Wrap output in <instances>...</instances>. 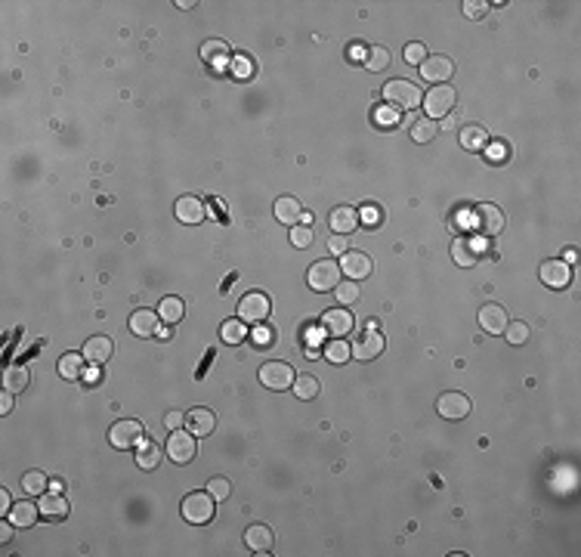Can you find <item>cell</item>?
<instances>
[{"label":"cell","instance_id":"6da1fadb","mask_svg":"<svg viewBox=\"0 0 581 557\" xmlns=\"http://www.w3.org/2000/svg\"><path fill=\"white\" fill-rule=\"evenodd\" d=\"M384 99L390 109L396 111H408V109H418L424 102V93L414 81H405V78H393L384 84Z\"/></svg>","mask_w":581,"mask_h":557},{"label":"cell","instance_id":"7dc6e473","mask_svg":"<svg viewBox=\"0 0 581 557\" xmlns=\"http://www.w3.org/2000/svg\"><path fill=\"white\" fill-rule=\"evenodd\" d=\"M84 384H90V387H96V384L102 381V371H99V366H93L90 362V369H84V378H80Z\"/></svg>","mask_w":581,"mask_h":557},{"label":"cell","instance_id":"8d00e7d4","mask_svg":"<svg viewBox=\"0 0 581 557\" xmlns=\"http://www.w3.org/2000/svg\"><path fill=\"white\" fill-rule=\"evenodd\" d=\"M334 294H337V303H340V307H346V303H356V301H359L362 288H359V282L344 279L337 288H334Z\"/></svg>","mask_w":581,"mask_h":557},{"label":"cell","instance_id":"8992f818","mask_svg":"<svg viewBox=\"0 0 581 557\" xmlns=\"http://www.w3.org/2000/svg\"><path fill=\"white\" fill-rule=\"evenodd\" d=\"M195 434L192 430H183V427H176L174 434L167 436V458L170 462H176V465H189L192 458H195Z\"/></svg>","mask_w":581,"mask_h":557},{"label":"cell","instance_id":"681fc988","mask_svg":"<svg viewBox=\"0 0 581 557\" xmlns=\"http://www.w3.org/2000/svg\"><path fill=\"white\" fill-rule=\"evenodd\" d=\"M254 341H257V344H260V347H263V344H266V347H270V344H272V341H275V331L270 329V325H266V329H257V334H254Z\"/></svg>","mask_w":581,"mask_h":557},{"label":"cell","instance_id":"7402d4cb","mask_svg":"<svg viewBox=\"0 0 581 557\" xmlns=\"http://www.w3.org/2000/svg\"><path fill=\"white\" fill-rule=\"evenodd\" d=\"M158 313L155 310H136V313L130 316V331L136 334V338H152V334H158Z\"/></svg>","mask_w":581,"mask_h":557},{"label":"cell","instance_id":"9a60e30c","mask_svg":"<svg viewBox=\"0 0 581 557\" xmlns=\"http://www.w3.org/2000/svg\"><path fill=\"white\" fill-rule=\"evenodd\" d=\"M359 211H356L353 205H340L331 211V217H328V226L334 229V235H349L359 229Z\"/></svg>","mask_w":581,"mask_h":557},{"label":"cell","instance_id":"2e32d148","mask_svg":"<svg viewBox=\"0 0 581 557\" xmlns=\"http://www.w3.org/2000/svg\"><path fill=\"white\" fill-rule=\"evenodd\" d=\"M349 329H353V313L346 307H334L322 316V331L328 338H344V334H349Z\"/></svg>","mask_w":581,"mask_h":557},{"label":"cell","instance_id":"b9f144b4","mask_svg":"<svg viewBox=\"0 0 581 557\" xmlns=\"http://www.w3.org/2000/svg\"><path fill=\"white\" fill-rule=\"evenodd\" d=\"M207 493H211L217 502H226L229 495H232V483H229L226 477H211L207 480Z\"/></svg>","mask_w":581,"mask_h":557},{"label":"cell","instance_id":"bcb514c9","mask_svg":"<svg viewBox=\"0 0 581 557\" xmlns=\"http://www.w3.org/2000/svg\"><path fill=\"white\" fill-rule=\"evenodd\" d=\"M328 251H331V254H346V235H331V239H328Z\"/></svg>","mask_w":581,"mask_h":557},{"label":"cell","instance_id":"5b68a950","mask_svg":"<svg viewBox=\"0 0 581 557\" xmlns=\"http://www.w3.org/2000/svg\"><path fill=\"white\" fill-rule=\"evenodd\" d=\"M454 102H458V93H454V87H449V84H439L430 93H424V111H427L430 121L445 118L454 109Z\"/></svg>","mask_w":581,"mask_h":557},{"label":"cell","instance_id":"3957f363","mask_svg":"<svg viewBox=\"0 0 581 557\" xmlns=\"http://www.w3.org/2000/svg\"><path fill=\"white\" fill-rule=\"evenodd\" d=\"M307 285L318 294L334 291V288L340 285V263H334V260H318V263H312L307 273Z\"/></svg>","mask_w":581,"mask_h":557},{"label":"cell","instance_id":"9c48e42d","mask_svg":"<svg viewBox=\"0 0 581 557\" xmlns=\"http://www.w3.org/2000/svg\"><path fill=\"white\" fill-rule=\"evenodd\" d=\"M504 223H507V220H504V211L498 205L489 202V205H476L473 207V226L479 229L482 235H489V239H491V235H501Z\"/></svg>","mask_w":581,"mask_h":557},{"label":"cell","instance_id":"816d5d0a","mask_svg":"<svg viewBox=\"0 0 581 557\" xmlns=\"http://www.w3.org/2000/svg\"><path fill=\"white\" fill-rule=\"evenodd\" d=\"M13 504H16V502H13V495L6 493V489H0V514H10Z\"/></svg>","mask_w":581,"mask_h":557},{"label":"cell","instance_id":"74e56055","mask_svg":"<svg viewBox=\"0 0 581 557\" xmlns=\"http://www.w3.org/2000/svg\"><path fill=\"white\" fill-rule=\"evenodd\" d=\"M316 242V233H312L309 223H297V226H290V245L294 248H309V245Z\"/></svg>","mask_w":581,"mask_h":557},{"label":"cell","instance_id":"f1b7e54d","mask_svg":"<svg viewBox=\"0 0 581 557\" xmlns=\"http://www.w3.org/2000/svg\"><path fill=\"white\" fill-rule=\"evenodd\" d=\"M158 316H161L167 325L180 322V319L186 316V303L180 301V297H164V301L158 303Z\"/></svg>","mask_w":581,"mask_h":557},{"label":"cell","instance_id":"e0dca14e","mask_svg":"<svg viewBox=\"0 0 581 557\" xmlns=\"http://www.w3.org/2000/svg\"><path fill=\"white\" fill-rule=\"evenodd\" d=\"M507 322H510V316H507V310H504V303H486V307L479 310V325L486 334H504Z\"/></svg>","mask_w":581,"mask_h":557},{"label":"cell","instance_id":"1f68e13d","mask_svg":"<svg viewBox=\"0 0 581 557\" xmlns=\"http://www.w3.org/2000/svg\"><path fill=\"white\" fill-rule=\"evenodd\" d=\"M290 387H294L297 399H316L318 397V378L316 375H297Z\"/></svg>","mask_w":581,"mask_h":557},{"label":"cell","instance_id":"f5cc1de1","mask_svg":"<svg viewBox=\"0 0 581 557\" xmlns=\"http://www.w3.org/2000/svg\"><path fill=\"white\" fill-rule=\"evenodd\" d=\"M13 397H16V393L4 390V397H0V415H10L13 412Z\"/></svg>","mask_w":581,"mask_h":557},{"label":"cell","instance_id":"ac0fdd59","mask_svg":"<svg viewBox=\"0 0 581 557\" xmlns=\"http://www.w3.org/2000/svg\"><path fill=\"white\" fill-rule=\"evenodd\" d=\"M80 353H84L87 362H93V366H106L111 359V353H115V341H111L108 334H93Z\"/></svg>","mask_w":581,"mask_h":557},{"label":"cell","instance_id":"11a10c76","mask_svg":"<svg viewBox=\"0 0 581 557\" xmlns=\"http://www.w3.org/2000/svg\"><path fill=\"white\" fill-rule=\"evenodd\" d=\"M377 121H384V124H393V121H396V111H377Z\"/></svg>","mask_w":581,"mask_h":557},{"label":"cell","instance_id":"7c38bea8","mask_svg":"<svg viewBox=\"0 0 581 557\" xmlns=\"http://www.w3.org/2000/svg\"><path fill=\"white\" fill-rule=\"evenodd\" d=\"M454 74V62L451 56H427L421 62V78L430 81V84H445V81H451Z\"/></svg>","mask_w":581,"mask_h":557},{"label":"cell","instance_id":"ffe728a7","mask_svg":"<svg viewBox=\"0 0 581 557\" xmlns=\"http://www.w3.org/2000/svg\"><path fill=\"white\" fill-rule=\"evenodd\" d=\"M186 425H189V430L195 436H207V434H214V427H217V415L211 412V408H192L189 415H186Z\"/></svg>","mask_w":581,"mask_h":557},{"label":"cell","instance_id":"d4e9b609","mask_svg":"<svg viewBox=\"0 0 581 557\" xmlns=\"http://www.w3.org/2000/svg\"><path fill=\"white\" fill-rule=\"evenodd\" d=\"M37 517H41V504H37V502H16V504H13V511H10L13 526H19V530L34 526Z\"/></svg>","mask_w":581,"mask_h":557},{"label":"cell","instance_id":"277c9868","mask_svg":"<svg viewBox=\"0 0 581 557\" xmlns=\"http://www.w3.org/2000/svg\"><path fill=\"white\" fill-rule=\"evenodd\" d=\"M146 440V427L139 421H115L108 427V443L115 449H139V443Z\"/></svg>","mask_w":581,"mask_h":557},{"label":"cell","instance_id":"30bf717a","mask_svg":"<svg viewBox=\"0 0 581 557\" xmlns=\"http://www.w3.org/2000/svg\"><path fill=\"white\" fill-rule=\"evenodd\" d=\"M294 378H297L294 369H290L288 362H279V359L266 362V366L260 369V381H263V387H270V390H290Z\"/></svg>","mask_w":581,"mask_h":557},{"label":"cell","instance_id":"5bb4252c","mask_svg":"<svg viewBox=\"0 0 581 557\" xmlns=\"http://www.w3.org/2000/svg\"><path fill=\"white\" fill-rule=\"evenodd\" d=\"M340 273L353 282L368 279L371 276V257L365 254V251H346V254L340 257Z\"/></svg>","mask_w":581,"mask_h":557},{"label":"cell","instance_id":"e575fe53","mask_svg":"<svg viewBox=\"0 0 581 557\" xmlns=\"http://www.w3.org/2000/svg\"><path fill=\"white\" fill-rule=\"evenodd\" d=\"M47 486H50V480H47V474H43V471H28L25 477H22V489H25L28 495H43V493H47Z\"/></svg>","mask_w":581,"mask_h":557},{"label":"cell","instance_id":"60d3db41","mask_svg":"<svg viewBox=\"0 0 581 557\" xmlns=\"http://www.w3.org/2000/svg\"><path fill=\"white\" fill-rule=\"evenodd\" d=\"M325 356H328L331 362H337V366H340V362H346L353 353H349V347L344 344V338H331V344L325 347Z\"/></svg>","mask_w":581,"mask_h":557},{"label":"cell","instance_id":"4dcf8cb0","mask_svg":"<svg viewBox=\"0 0 581 557\" xmlns=\"http://www.w3.org/2000/svg\"><path fill=\"white\" fill-rule=\"evenodd\" d=\"M220 338H223V344L238 347L244 338H248V329H244V322H241V319H229V322H223Z\"/></svg>","mask_w":581,"mask_h":557},{"label":"cell","instance_id":"8fae6325","mask_svg":"<svg viewBox=\"0 0 581 557\" xmlns=\"http://www.w3.org/2000/svg\"><path fill=\"white\" fill-rule=\"evenodd\" d=\"M270 310H272L270 297L260 294V291H251V294L241 297V303H238V319H241V322H266Z\"/></svg>","mask_w":581,"mask_h":557},{"label":"cell","instance_id":"ab89813d","mask_svg":"<svg viewBox=\"0 0 581 557\" xmlns=\"http://www.w3.org/2000/svg\"><path fill=\"white\" fill-rule=\"evenodd\" d=\"M368 71H384L386 65H390V50L386 47H371L368 50Z\"/></svg>","mask_w":581,"mask_h":557},{"label":"cell","instance_id":"484cf974","mask_svg":"<svg viewBox=\"0 0 581 557\" xmlns=\"http://www.w3.org/2000/svg\"><path fill=\"white\" fill-rule=\"evenodd\" d=\"M161 458H164V449L155 440H143V443H139L136 465L143 467V471H155V467L161 465Z\"/></svg>","mask_w":581,"mask_h":557},{"label":"cell","instance_id":"603a6c76","mask_svg":"<svg viewBox=\"0 0 581 557\" xmlns=\"http://www.w3.org/2000/svg\"><path fill=\"white\" fill-rule=\"evenodd\" d=\"M204 214H207V207L195 195H183L180 202H176V220L180 223H201Z\"/></svg>","mask_w":581,"mask_h":557},{"label":"cell","instance_id":"d6a6232c","mask_svg":"<svg viewBox=\"0 0 581 557\" xmlns=\"http://www.w3.org/2000/svg\"><path fill=\"white\" fill-rule=\"evenodd\" d=\"M451 257H454V263L458 266H473L476 260V251H473V245L470 242H464V239H454L451 242Z\"/></svg>","mask_w":581,"mask_h":557},{"label":"cell","instance_id":"ee69618b","mask_svg":"<svg viewBox=\"0 0 581 557\" xmlns=\"http://www.w3.org/2000/svg\"><path fill=\"white\" fill-rule=\"evenodd\" d=\"M232 74H235V78H241V81H248L251 74H254V62H251L248 56H238L232 62Z\"/></svg>","mask_w":581,"mask_h":557},{"label":"cell","instance_id":"7bdbcfd3","mask_svg":"<svg viewBox=\"0 0 581 557\" xmlns=\"http://www.w3.org/2000/svg\"><path fill=\"white\" fill-rule=\"evenodd\" d=\"M424 59H427V47H424V43H418V41L408 43V47H405V62L408 65H421Z\"/></svg>","mask_w":581,"mask_h":557},{"label":"cell","instance_id":"db71d44e","mask_svg":"<svg viewBox=\"0 0 581 557\" xmlns=\"http://www.w3.org/2000/svg\"><path fill=\"white\" fill-rule=\"evenodd\" d=\"M10 539H13V520H10V523H0V542L6 545Z\"/></svg>","mask_w":581,"mask_h":557},{"label":"cell","instance_id":"6f0895ef","mask_svg":"<svg viewBox=\"0 0 581 557\" xmlns=\"http://www.w3.org/2000/svg\"><path fill=\"white\" fill-rule=\"evenodd\" d=\"M170 334H174L170 329H161V331H158V338H161V341H170Z\"/></svg>","mask_w":581,"mask_h":557},{"label":"cell","instance_id":"83f0119b","mask_svg":"<svg viewBox=\"0 0 581 557\" xmlns=\"http://www.w3.org/2000/svg\"><path fill=\"white\" fill-rule=\"evenodd\" d=\"M84 353H65L62 359H59V375L65 378V381H80L84 378Z\"/></svg>","mask_w":581,"mask_h":557},{"label":"cell","instance_id":"d6986e66","mask_svg":"<svg viewBox=\"0 0 581 557\" xmlns=\"http://www.w3.org/2000/svg\"><path fill=\"white\" fill-rule=\"evenodd\" d=\"M272 542H275V536H272V530L266 523H254V526L244 530V545H248L254 554H270Z\"/></svg>","mask_w":581,"mask_h":557},{"label":"cell","instance_id":"d590c367","mask_svg":"<svg viewBox=\"0 0 581 557\" xmlns=\"http://www.w3.org/2000/svg\"><path fill=\"white\" fill-rule=\"evenodd\" d=\"M436 121H430V118H421V121H414V128H412V139L414 143H433L436 139Z\"/></svg>","mask_w":581,"mask_h":557},{"label":"cell","instance_id":"52a82bcc","mask_svg":"<svg viewBox=\"0 0 581 557\" xmlns=\"http://www.w3.org/2000/svg\"><path fill=\"white\" fill-rule=\"evenodd\" d=\"M349 353H353L356 359H362V362L377 359V356L384 353V334L377 331L374 325H368L365 331L356 334V341H353V347H349Z\"/></svg>","mask_w":581,"mask_h":557},{"label":"cell","instance_id":"9f6ffc18","mask_svg":"<svg viewBox=\"0 0 581 557\" xmlns=\"http://www.w3.org/2000/svg\"><path fill=\"white\" fill-rule=\"evenodd\" d=\"M575 257H578V254H575V248H566V263L572 266V263H575Z\"/></svg>","mask_w":581,"mask_h":557},{"label":"cell","instance_id":"4fadbf2b","mask_svg":"<svg viewBox=\"0 0 581 557\" xmlns=\"http://www.w3.org/2000/svg\"><path fill=\"white\" fill-rule=\"evenodd\" d=\"M436 412L442 415V418H449V421H461V418H467L470 415V399L464 397V393H442L439 397V403H436Z\"/></svg>","mask_w":581,"mask_h":557},{"label":"cell","instance_id":"4316f807","mask_svg":"<svg viewBox=\"0 0 581 557\" xmlns=\"http://www.w3.org/2000/svg\"><path fill=\"white\" fill-rule=\"evenodd\" d=\"M461 146L470 149V152H479V149H489V130H482L479 124H470V128H461L458 133Z\"/></svg>","mask_w":581,"mask_h":557},{"label":"cell","instance_id":"f907efd6","mask_svg":"<svg viewBox=\"0 0 581 557\" xmlns=\"http://www.w3.org/2000/svg\"><path fill=\"white\" fill-rule=\"evenodd\" d=\"M183 421H186V415H183V412H167V418H164V427L176 430V427H183Z\"/></svg>","mask_w":581,"mask_h":557},{"label":"cell","instance_id":"7a4b0ae2","mask_svg":"<svg viewBox=\"0 0 581 557\" xmlns=\"http://www.w3.org/2000/svg\"><path fill=\"white\" fill-rule=\"evenodd\" d=\"M214 511H217V499L211 493H189L183 499V520H189L192 526H204L214 520Z\"/></svg>","mask_w":581,"mask_h":557},{"label":"cell","instance_id":"ba28073f","mask_svg":"<svg viewBox=\"0 0 581 557\" xmlns=\"http://www.w3.org/2000/svg\"><path fill=\"white\" fill-rule=\"evenodd\" d=\"M538 279L545 282L547 288H554V291H563V288H569V282H572V266L566 263L563 257H550L538 266Z\"/></svg>","mask_w":581,"mask_h":557},{"label":"cell","instance_id":"44dd1931","mask_svg":"<svg viewBox=\"0 0 581 557\" xmlns=\"http://www.w3.org/2000/svg\"><path fill=\"white\" fill-rule=\"evenodd\" d=\"M275 220L285 223V226H297V223H303V205L290 195H281L275 202Z\"/></svg>","mask_w":581,"mask_h":557},{"label":"cell","instance_id":"f6af8a7d","mask_svg":"<svg viewBox=\"0 0 581 557\" xmlns=\"http://www.w3.org/2000/svg\"><path fill=\"white\" fill-rule=\"evenodd\" d=\"M489 13V4H482V0H467L464 4V16L467 19H482Z\"/></svg>","mask_w":581,"mask_h":557},{"label":"cell","instance_id":"c3c4849f","mask_svg":"<svg viewBox=\"0 0 581 557\" xmlns=\"http://www.w3.org/2000/svg\"><path fill=\"white\" fill-rule=\"evenodd\" d=\"M489 158L495 161V165H501V161L507 158V146H504V143H495V146L489 149Z\"/></svg>","mask_w":581,"mask_h":557},{"label":"cell","instance_id":"f546056e","mask_svg":"<svg viewBox=\"0 0 581 557\" xmlns=\"http://www.w3.org/2000/svg\"><path fill=\"white\" fill-rule=\"evenodd\" d=\"M25 387H28V369L25 366H10L4 371V390L22 393Z\"/></svg>","mask_w":581,"mask_h":557},{"label":"cell","instance_id":"836d02e7","mask_svg":"<svg viewBox=\"0 0 581 557\" xmlns=\"http://www.w3.org/2000/svg\"><path fill=\"white\" fill-rule=\"evenodd\" d=\"M226 56H229L226 41H204V43H201V59H204V62L217 65V62H223Z\"/></svg>","mask_w":581,"mask_h":557},{"label":"cell","instance_id":"cb8c5ba5","mask_svg":"<svg viewBox=\"0 0 581 557\" xmlns=\"http://www.w3.org/2000/svg\"><path fill=\"white\" fill-rule=\"evenodd\" d=\"M37 504H41V517L43 520H65V517H69V502H65L59 493H43Z\"/></svg>","mask_w":581,"mask_h":557},{"label":"cell","instance_id":"f35d334b","mask_svg":"<svg viewBox=\"0 0 581 557\" xmlns=\"http://www.w3.org/2000/svg\"><path fill=\"white\" fill-rule=\"evenodd\" d=\"M528 325L526 322H507V329H504V338H507V344L510 347H523L526 341H528Z\"/></svg>","mask_w":581,"mask_h":557}]
</instances>
